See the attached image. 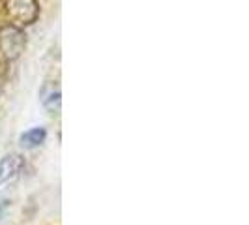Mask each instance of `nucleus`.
<instances>
[{
    "mask_svg": "<svg viewBox=\"0 0 249 225\" xmlns=\"http://www.w3.org/2000/svg\"><path fill=\"white\" fill-rule=\"evenodd\" d=\"M26 38L21 28L13 25H6L0 28V53L4 58L15 60L25 51Z\"/></svg>",
    "mask_w": 249,
    "mask_h": 225,
    "instance_id": "nucleus-1",
    "label": "nucleus"
},
{
    "mask_svg": "<svg viewBox=\"0 0 249 225\" xmlns=\"http://www.w3.org/2000/svg\"><path fill=\"white\" fill-rule=\"evenodd\" d=\"M43 105H45L53 114H56V112L60 111V88L58 87L51 88V92L45 94V98H43Z\"/></svg>",
    "mask_w": 249,
    "mask_h": 225,
    "instance_id": "nucleus-5",
    "label": "nucleus"
},
{
    "mask_svg": "<svg viewBox=\"0 0 249 225\" xmlns=\"http://www.w3.org/2000/svg\"><path fill=\"white\" fill-rule=\"evenodd\" d=\"M45 137H47V131L43 128H32L21 135V145L25 149H36L45 141Z\"/></svg>",
    "mask_w": 249,
    "mask_h": 225,
    "instance_id": "nucleus-4",
    "label": "nucleus"
},
{
    "mask_svg": "<svg viewBox=\"0 0 249 225\" xmlns=\"http://www.w3.org/2000/svg\"><path fill=\"white\" fill-rule=\"evenodd\" d=\"M25 169V160L19 154H8L0 160V188L13 182Z\"/></svg>",
    "mask_w": 249,
    "mask_h": 225,
    "instance_id": "nucleus-3",
    "label": "nucleus"
},
{
    "mask_svg": "<svg viewBox=\"0 0 249 225\" xmlns=\"http://www.w3.org/2000/svg\"><path fill=\"white\" fill-rule=\"evenodd\" d=\"M2 8L6 15L19 25H28L36 21L37 13H39V6L36 0H4Z\"/></svg>",
    "mask_w": 249,
    "mask_h": 225,
    "instance_id": "nucleus-2",
    "label": "nucleus"
},
{
    "mask_svg": "<svg viewBox=\"0 0 249 225\" xmlns=\"http://www.w3.org/2000/svg\"><path fill=\"white\" fill-rule=\"evenodd\" d=\"M0 90H2V81H0Z\"/></svg>",
    "mask_w": 249,
    "mask_h": 225,
    "instance_id": "nucleus-6",
    "label": "nucleus"
}]
</instances>
